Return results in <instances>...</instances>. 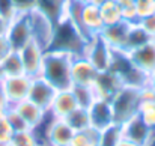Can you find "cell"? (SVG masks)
Masks as SVG:
<instances>
[{
  "label": "cell",
  "instance_id": "cell-1",
  "mask_svg": "<svg viewBox=\"0 0 155 146\" xmlns=\"http://www.w3.org/2000/svg\"><path fill=\"white\" fill-rule=\"evenodd\" d=\"M71 62H72V56L54 50H47L44 54L41 77H44L57 91L69 89L72 86Z\"/></svg>",
  "mask_w": 155,
  "mask_h": 146
},
{
  "label": "cell",
  "instance_id": "cell-2",
  "mask_svg": "<svg viewBox=\"0 0 155 146\" xmlns=\"http://www.w3.org/2000/svg\"><path fill=\"white\" fill-rule=\"evenodd\" d=\"M86 42L87 39L84 38V35L77 29V26L71 20L65 17L54 26V35L48 50L66 53L74 57L84 53Z\"/></svg>",
  "mask_w": 155,
  "mask_h": 146
},
{
  "label": "cell",
  "instance_id": "cell-3",
  "mask_svg": "<svg viewBox=\"0 0 155 146\" xmlns=\"http://www.w3.org/2000/svg\"><path fill=\"white\" fill-rule=\"evenodd\" d=\"M110 69L120 78L124 86L137 88V89L148 86L149 75L145 74L142 69H139L131 62V59L128 57V54L125 51H114L113 50V62H111Z\"/></svg>",
  "mask_w": 155,
  "mask_h": 146
},
{
  "label": "cell",
  "instance_id": "cell-4",
  "mask_svg": "<svg viewBox=\"0 0 155 146\" xmlns=\"http://www.w3.org/2000/svg\"><path fill=\"white\" fill-rule=\"evenodd\" d=\"M114 122L116 124H124L128 119L134 118L139 114L140 108V89L137 88H130V86H122L119 92L110 99Z\"/></svg>",
  "mask_w": 155,
  "mask_h": 146
},
{
  "label": "cell",
  "instance_id": "cell-5",
  "mask_svg": "<svg viewBox=\"0 0 155 146\" xmlns=\"http://www.w3.org/2000/svg\"><path fill=\"white\" fill-rule=\"evenodd\" d=\"M24 15L29 21V26H30L32 39L47 51L50 48V44L53 41L56 23L51 18H48L44 12H41L39 9H33L29 14H24Z\"/></svg>",
  "mask_w": 155,
  "mask_h": 146
},
{
  "label": "cell",
  "instance_id": "cell-6",
  "mask_svg": "<svg viewBox=\"0 0 155 146\" xmlns=\"http://www.w3.org/2000/svg\"><path fill=\"white\" fill-rule=\"evenodd\" d=\"M83 54L89 59V62L97 68L98 72H103L111 68L113 50L108 47V44L100 35H95L91 39H87Z\"/></svg>",
  "mask_w": 155,
  "mask_h": 146
},
{
  "label": "cell",
  "instance_id": "cell-7",
  "mask_svg": "<svg viewBox=\"0 0 155 146\" xmlns=\"http://www.w3.org/2000/svg\"><path fill=\"white\" fill-rule=\"evenodd\" d=\"M32 78L26 74L21 75H14V77H3L0 78V86L6 95V99L11 105H15L29 97Z\"/></svg>",
  "mask_w": 155,
  "mask_h": 146
},
{
  "label": "cell",
  "instance_id": "cell-8",
  "mask_svg": "<svg viewBox=\"0 0 155 146\" xmlns=\"http://www.w3.org/2000/svg\"><path fill=\"white\" fill-rule=\"evenodd\" d=\"M78 30L84 35L86 39H91L95 35H100L104 29V23L101 18L100 6H95L92 3L81 5L80 11V20H78Z\"/></svg>",
  "mask_w": 155,
  "mask_h": 146
},
{
  "label": "cell",
  "instance_id": "cell-9",
  "mask_svg": "<svg viewBox=\"0 0 155 146\" xmlns=\"http://www.w3.org/2000/svg\"><path fill=\"white\" fill-rule=\"evenodd\" d=\"M44 54L45 50L41 45H38L35 41H30L27 45H24L20 50L24 74L29 75L30 78L39 77L42 71V63H44Z\"/></svg>",
  "mask_w": 155,
  "mask_h": 146
},
{
  "label": "cell",
  "instance_id": "cell-10",
  "mask_svg": "<svg viewBox=\"0 0 155 146\" xmlns=\"http://www.w3.org/2000/svg\"><path fill=\"white\" fill-rule=\"evenodd\" d=\"M98 77L97 68L89 62L84 54L74 56L71 62V80L72 85L78 86H92Z\"/></svg>",
  "mask_w": 155,
  "mask_h": 146
},
{
  "label": "cell",
  "instance_id": "cell-11",
  "mask_svg": "<svg viewBox=\"0 0 155 146\" xmlns=\"http://www.w3.org/2000/svg\"><path fill=\"white\" fill-rule=\"evenodd\" d=\"M56 94H57V89L53 85H50L44 77L39 75V77L32 78V85H30L27 99H30L33 104H36L41 108H44L45 111H48Z\"/></svg>",
  "mask_w": 155,
  "mask_h": 146
},
{
  "label": "cell",
  "instance_id": "cell-12",
  "mask_svg": "<svg viewBox=\"0 0 155 146\" xmlns=\"http://www.w3.org/2000/svg\"><path fill=\"white\" fill-rule=\"evenodd\" d=\"M6 38H8L9 44H11V48L15 50V51H20L24 45H27L30 41H33L30 26H29V21H27L26 15H18L15 20H12L9 23Z\"/></svg>",
  "mask_w": 155,
  "mask_h": 146
},
{
  "label": "cell",
  "instance_id": "cell-13",
  "mask_svg": "<svg viewBox=\"0 0 155 146\" xmlns=\"http://www.w3.org/2000/svg\"><path fill=\"white\" fill-rule=\"evenodd\" d=\"M120 127H122V137L124 139L131 140V142L139 143L142 146L148 145V142L152 136V131H154L148 127V124L142 119L140 114H136L134 118L128 119Z\"/></svg>",
  "mask_w": 155,
  "mask_h": 146
},
{
  "label": "cell",
  "instance_id": "cell-14",
  "mask_svg": "<svg viewBox=\"0 0 155 146\" xmlns=\"http://www.w3.org/2000/svg\"><path fill=\"white\" fill-rule=\"evenodd\" d=\"M74 130L68 125L65 119L51 118L45 130V145L47 146H69L74 136Z\"/></svg>",
  "mask_w": 155,
  "mask_h": 146
},
{
  "label": "cell",
  "instance_id": "cell-15",
  "mask_svg": "<svg viewBox=\"0 0 155 146\" xmlns=\"http://www.w3.org/2000/svg\"><path fill=\"white\" fill-rule=\"evenodd\" d=\"M131 62L142 69L145 74H151L155 71V39H149L145 44L133 48L127 53Z\"/></svg>",
  "mask_w": 155,
  "mask_h": 146
},
{
  "label": "cell",
  "instance_id": "cell-16",
  "mask_svg": "<svg viewBox=\"0 0 155 146\" xmlns=\"http://www.w3.org/2000/svg\"><path fill=\"white\" fill-rule=\"evenodd\" d=\"M89 111V119H91V127H95L98 130H104L114 122L111 104L108 99L97 98L87 108Z\"/></svg>",
  "mask_w": 155,
  "mask_h": 146
},
{
  "label": "cell",
  "instance_id": "cell-17",
  "mask_svg": "<svg viewBox=\"0 0 155 146\" xmlns=\"http://www.w3.org/2000/svg\"><path fill=\"white\" fill-rule=\"evenodd\" d=\"M122 86L124 85H122L120 78L111 69L98 72V77H97L95 83L92 85L97 98H103V99H108V101L119 92V89Z\"/></svg>",
  "mask_w": 155,
  "mask_h": 146
},
{
  "label": "cell",
  "instance_id": "cell-18",
  "mask_svg": "<svg viewBox=\"0 0 155 146\" xmlns=\"http://www.w3.org/2000/svg\"><path fill=\"white\" fill-rule=\"evenodd\" d=\"M130 29H131V24H128L125 21H120V23L113 24V26H104L100 36L108 44V47L111 50L124 51L127 39H128V35H130Z\"/></svg>",
  "mask_w": 155,
  "mask_h": 146
},
{
  "label": "cell",
  "instance_id": "cell-19",
  "mask_svg": "<svg viewBox=\"0 0 155 146\" xmlns=\"http://www.w3.org/2000/svg\"><path fill=\"white\" fill-rule=\"evenodd\" d=\"M78 107V102L75 99V95L72 92V89H62V91H57L56 97L53 99L51 105L48 108L50 114L53 118H57V119H65L69 113H72L75 108Z\"/></svg>",
  "mask_w": 155,
  "mask_h": 146
},
{
  "label": "cell",
  "instance_id": "cell-20",
  "mask_svg": "<svg viewBox=\"0 0 155 146\" xmlns=\"http://www.w3.org/2000/svg\"><path fill=\"white\" fill-rule=\"evenodd\" d=\"M11 107H14L17 110V113L26 121V124L29 125L30 130L36 128L44 121V118L47 114V111L44 108H41L39 105L33 104L30 99H24V101H21V102H18L15 105H11Z\"/></svg>",
  "mask_w": 155,
  "mask_h": 146
},
{
  "label": "cell",
  "instance_id": "cell-21",
  "mask_svg": "<svg viewBox=\"0 0 155 146\" xmlns=\"http://www.w3.org/2000/svg\"><path fill=\"white\" fill-rule=\"evenodd\" d=\"M0 72H2V78L3 77H14V75L24 74V68H23L20 51L11 50L6 54V57L0 62Z\"/></svg>",
  "mask_w": 155,
  "mask_h": 146
},
{
  "label": "cell",
  "instance_id": "cell-22",
  "mask_svg": "<svg viewBox=\"0 0 155 146\" xmlns=\"http://www.w3.org/2000/svg\"><path fill=\"white\" fill-rule=\"evenodd\" d=\"M66 2L68 0H38L36 9L44 12L54 23H59L62 18H65Z\"/></svg>",
  "mask_w": 155,
  "mask_h": 146
},
{
  "label": "cell",
  "instance_id": "cell-23",
  "mask_svg": "<svg viewBox=\"0 0 155 146\" xmlns=\"http://www.w3.org/2000/svg\"><path fill=\"white\" fill-rule=\"evenodd\" d=\"M101 130L95 127H87L81 131H75L69 146H100Z\"/></svg>",
  "mask_w": 155,
  "mask_h": 146
},
{
  "label": "cell",
  "instance_id": "cell-24",
  "mask_svg": "<svg viewBox=\"0 0 155 146\" xmlns=\"http://www.w3.org/2000/svg\"><path fill=\"white\" fill-rule=\"evenodd\" d=\"M100 12H101V18H103L104 26H113L117 24L122 20V12H120V6L117 0H108L104 5L100 6Z\"/></svg>",
  "mask_w": 155,
  "mask_h": 146
},
{
  "label": "cell",
  "instance_id": "cell-25",
  "mask_svg": "<svg viewBox=\"0 0 155 146\" xmlns=\"http://www.w3.org/2000/svg\"><path fill=\"white\" fill-rule=\"evenodd\" d=\"M65 121L74 131H81V130L91 127L89 111H87V108H83V107H77L72 113H69L65 118Z\"/></svg>",
  "mask_w": 155,
  "mask_h": 146
},
{
  "label": "cell",
  "instance_id": "cell-26",
  "mask_svg": "<svg viewBox=\"0 0 155 146\" xmlns=\"http://www.w3.org/2000/svg\"><path fill=\"white\" fill-rule=\"evenodd\" d=\"M122 127L120 124H111L107 128L101 130L100 146H116L122 140Z\"/></svg>",
  "mask_w": 155,
  "mask_h": 146
},
{
  "label": "cell",
  "instance_id": "cell-27",
  "mask_svg": "<svg viewBox=\"0 0 155 146\" xmlns=\"http://www.w3.org/2000/svg\"><path fill=\"white\" fill-rule=\"evenodd\" d=\"M75 99L78 102V107H83V108H89V105L97 99L95 95V91L92 86H78V85H72L71 86Z\"/></svg>",
  "mask_w": 155,
  "mask_h": 146
},
{
  "label": "cell",
  "instance_id": "cell-28",
  "mask_svg": "<svg viewBox=\"0 0 155 146\" xmlns=\"http://www.w3.org/2000/svg\"><path fill=\"white\" fill-rule=\"evenodd\" d=\"M149 39H152V38H149V36L139 27V24H131L130 35H128V39H127V44H125V50H124V51L128 53V51H131L133 48H136V47L145 44V42L149 41Z\"/></svg>",
  "mask_w": 155,
  "mask_h": 146
},
{
  "label": "cell",
  "instance_id": "cell-29",
  "mask_svg": "<svg viewBox=\"0 0 155 146\" xmlns=\"http://www.w3.org/2000/svg\"><path fill=\"white\" fill-rule=\"evenodd\" d=\"M11 146H38V140L33 134L32 130H24V131H15L11 142Z\"/></svg>",
  "mask_w": 155,
  "mask_h": 146
},
{
  "label": "cell",
  "instance_id": "cell-30",
  "mask_svg": "<svg viewBox=\"0 0 155 146\" xmlns=\"http://www.w3.org/2000/svg\"><path fill=\"white\" fill-rule=\"evenodd\" d=\"M122 12V20L128 24H137L139 17H137V9L134 0H117Z\"/></svg>",
  "mask_w": 155,
  "mask_h": 146
},
{
  "label": "cell",
  "instance_id": "cell-31",
  "mask_svg": "<svg viewBox=\"0 0 155 146\" xmlns=\"http://www.w3.org/2000/svg\"><path fill=\"white\" fill-rule=\"evenodd\" d=\"M139 114L142 116V119L148 124L151 130H155V99L140 102Z\"/></svg>",
  "mask_w": 155,
  "mask_h": 146
},
{
  "label": "cell",
  "instance_id": "cell-32",
  "mask_svg": "<svg viewBox=\"0 0 155 146\" xmlns=\"http://www.w3.org/2000/svg\"><path fill=\"white\" fill-rule=\"evenodd\" d=\"M6 121L9 122V125L12 127L14 133L15 131H24V130H30L29 125L26 124V121L17 113V110L14 107H9L6 110Z\"/></svg>",
  "mask_w": 155,
  "mask_h": 146
},
{
  "label": "cell",
  "instance_id": "cell-33",
  "mask_svg": "<svg viewBox=\"0 0 155 146\" xmlns=\"http://www.w3.org/2000/svg\"><path fill=\"white\" fill-rule=\"evenodd\" d=\"M134 3H136L139 20L155 12V0H134Z\"/></svg>",
  "mask_w": 155,
  "mask_h": 146
},
{
  "label": "cell",
  "instance_id": "cell-34",
  "mask_svg": "<svg viewBox=\"0 0 155 146\" xmlns=\"http://www.w3.org/2000/svg\"><path fill=\"white\" fill-rule=\"evenodd\" d=\"M0 17L9 23L18 17V12H17L12 0H0Z\"/></svg>",
  "mask_w": 155,
  "mask_h": 146
},
{
  "label": "cell",
  "instance_id": "cell-35",
  "mask_svg": "<svg viewBox=\"0 0 155 146\" xmlns=\"http://www.w3.org/2000/svg\"><path fill=\"white\" fill-rule=\"evenodd\" d=\"M137 24L149 38L155 39V12L148 15V17H145V18H140Z\"/></svg>",
  "mask_w": 155,
  "mask_h": 146
},
{
  "label": "cell",
  "instance_id": "cell-36",
  "mask_svg": "<svg viewBox=\"0 0 155 146\" xmlns=\"http://www.w3.org/2000/svg\"><path fill=\"white\" fill-rule=\"evenodd\" d=\"M36 2L38 0H12L18 15H24V14H29L30 11L36 9Z\"/></svg>",
  "mask_w": 155,
  "mask_h": 146
},
{
  "label": "cell",
  "instance_id": "cell-37",
  "mask_svg": "<svg viewBox=\"0 0 155 146\" xmlns=\"http://www.w3.org/2000/svg\"><path fill=\"white\" fill-rule=\"evenodd\" d=\"M12 136H14V130L5 118L3 121H0V142H11Z\"/></svg>",
  "mask_w": 155,
  "mask_h": 146
},
{
  "label": "cell",
  "instance_id": "cell-38",
  "mask_svg": "<svg viewBox=\"0 0 155 146\" xmlns=\"http://www.w3.org/2000/svg\"><path fill=\"white\" fill-rule=\"evenodd\" d=\"M11 44H9V41H8V38L6 36H0V62L6 57V54L11 51Z\"/></svg>",
  "mask_w": 155,
  "mask_h": 146
},
{
  "label": "cell",
  "instance_id": "cell-39",
  "mask_svg": "<svg viewBox=\"0 0 155 146\" xmlns=\"http://www.w3.org/2000/svg\"><path fill=\"white\" fill-rule=\"evenodd\" d=\"M8 29H9V21H6L5 18L0 17V36H6Z\"/></svg>",
  "mask_w": 155,
  "mask_h": 146
},
{
  "label": "cell",
  "instance_id": "cell-40",
  "mask_svg": "<svg viewBox=\"0 0 155 146\" xmlns=\"http://www.w3.org/2000/svg\"><path fill=\"white\" fill-rule=\"evenodd\" d=\"M0 107H6V108L9 107V102H8V99H6V95H5L2 86H0Z\"/></svg>",
  "mask_w": 155,
  "mask_h": 146
},
{
  "label": "cell",
  "instance_id": "cell-41",
  "mask_svg": "<svg viewBox=\"0 0 155 146\" xmlns=\"http://www.w3.org/2000/svg\"><path fill=\"white\" fill-rule=\"evenodd\" d=\"M148 86L152 88L155 92V71H152V72L149 74V77H148Z\"/></svg>",
  "mask_w": 155,
  "mask_h": 146
},
{
  "label": "cell",
  "instance_id": "cell-42",
  "mask_svg": "<svg viewBox=\"0 0 155 146\" xmlns=\"http://www.w3.org/2000/svg\"><path fill=\"white\" fill-rule=\"evenodd\" d=\"M116 146H142L139 145V143H134V142H131V140H127V139H122L119 143Z\"/></svg>",
  "mask_w": 155,
  "mask_h": 146
},
{
  "label": "cell",
  "instance_id": "cell-43",
  "mask_svg": "<svg viewBox=\"0 0 155 146\" xmlns=\"http://www.w3.org/2000/svg\"><path fill=\"white\" fill-rule=\"evenodd\" d=\"M9 108V107H8ZM6 107H0V121H3L5 118H6V110H8Z\"/></svg>",
  "mask_w": 155,
  "mask_h": 146
},
{
  "label": "cell",
  "instance_id": "cell-44",
  "mask_svg": "<svg viewBox=\"0 0 155 146\" xmlns=\"http://www.w3.org/2000/svg\"><path fill=\"white\" fill-rule=\"evenodd\" d=\"M146 146H155V130L152 131V136H151V139H149V142H148Z\"/></svg>",
  "mask_w": 155,
  "mask_h": 146
},
{
  "label": "cell",
  "instance_id": "cell-45",
  "mask_svg": "<svg viewBox=\"0 0 155 146\" xmlns=\"http://www.w3.org/2000/svg\"><path fill=\"white\" fill-rule=\"evenodd\" d=\"M105 2H108V0H91V3L95 5V6H101V5H104Z\"/></svg>",
  "mask_w": 155,
  "mask_h": 146
},
{
  "label": "cell",
  "instance_id": "cell-46",
  "mask_svg": "<svg viewBox=\"0 0 155 146\" xmlns=\"http://www.w3.org/2000/svg\"><path fill=\"white\" fill-rule=\"evenodd\" d=\"M74 2H77V3H80V5H86V3H91V0H74Z\"/></svg>",
  "mask_w": 155,
  "mask_h": 146
},
{
  "label": "cell",
  "instance_id": "cell-47",
  "mask_svg": "<svg viewBox=\"0 0 155 146\" xmlns=\"http://www.w3.org/2000/svg\"><path fill=\"white\" fill-rule=\"evenodd\" d=\"M0 146H11L9 142H0Z\"/></svg>",
  "mask_w": 155,
  "mask_h": 146
},
{
  "label": "cell",
  "instance_id": "cell-48",
  "mask_svg": "<svg viewBox=\"0 0 155 146\" xmlns=\"http://www.w3.org/2000/svg\"><path fill=\"white\" fill-rule=\"evenodd\" d=\"M38 146H47V145H38Z\"/></svg>",
  "mask_w": 155,
  "mask_h": 146
}]
</instances>
